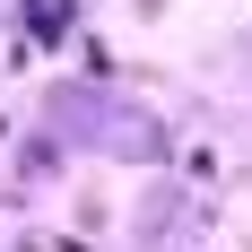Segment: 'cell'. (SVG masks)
I'll return each mask as SVG.
<instances>
[{
	"mask_svg": "<svg viewBox=\"0 0 252 252\" xmlns=\"http://www.w3.org/2000/svg\"><path fill=\"white\" fill-rule=\"evenodd\" d=\"M35 35H61V0H35Z\"/></svg>",
	"mask_w": 252,
	"mask_h": 252,
	"instance_id": "cell-1",
	"label": "cell"
}]
</instances>
